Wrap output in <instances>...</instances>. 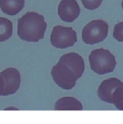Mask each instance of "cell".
I'll use <instances>...</instances> for the list:
<instances>
[{
	"label": "cell",
	"instance_id": "obj_15",
	"mask_svg": "<svg viewBox=\"0 0 123 124\" xmlns=\"http://www.w3.org/2000/svg\"><path fill=\"white\" fill-rule=\"evenodd\" d=\"M113 37L118 42H123V22L117 23L114 26Z\"/></svg>",
	"mask_w": 123,
	"mask_h": 124
},
{
	"label": "cell",
	"instance_id": "obj_12",
	"mask_svg": "<svg viewBox=\"0 0 123 124\" xmlns=\"http://www.w3.org/2000/svg\"><path fill=\"white\" fill-rule=\"evenodd\" d=\"M12 28V23L10 20L0 17V42L6 41L11 37Z\"/></svg>",
	"mask_w": 123,
	"mask_h": 124
},
{
	"label": "cell",
	"instance_id": "obj_5",
	"mask_svg": "<svg viewBox=\"0 0 123 124\" xmlns=\"http://www.w3.org/2000/svg\"><path fill=\"white\" fill-rule=\"evenodd\" d=\"M51 74L54 82L64 90L72 89L78 80L72 69L59 62L52 67Z\"/></svg>",
	"mask_w": 123,
	"mask_h": 124
},
{
	"label": "cell",
	"instance_id": "obj_10",
	"mask_svg": "<svg viewBox=\"0 0 123 124\" xmlns=\"http://www.w3.org/2000/svg\"><path fill=\"white\" fill-rule=\"evenodd\" d=\"M56 111H82L81 102L73 97H64L57 100L55 104Z\"/></svg>",
	"mask_w": 123,
	"mask_h": 124
},
{
	"label": "cell",
	"instance_id": "obj_11",
	"mask_svg": "<svg viewBox=\"0 0 123 124\" xmlns=\"http://www.w3.org/2000/svg\"><path fill=\"white\" fill-rule=\"evenodd\" d=\"M25 5V0H0V8L3 13L14 16L19 13Z\"/></svg>",
	"mask_w": 123,
	"mask_h": 124
},
{
	"label": "cell",
	"instance_id": "obj_1",
	"mask_svg": "<svg viewBox=\"0 0 123 124\" xmlns=\"http://www.w3.org/2000/svg\"><path fill=\"white\" fill-rule=\"evenodd\" d=\"M47 26L43 16L28 12L17 20V35L24 41L38 42L43 39Z\"/></svg>",
	"mask_w": 123,
	"mask_h": 124
},
{
	"label": "cell",
	"instance_id": "obj_9",
	"mask_svg": "<svg viewBox=\"0 0 123 124\" xmlns=\"http://www.w3.org/2000/svg\"><path fill=\"white\" fill-rule=\"evenodd\" d=\"M123 85V83L116 78H110L103 80L98 89V97L102 101L113 104L112 97L115 90Z\"/></svg>",
	"mask_w": 123,
	"mask_h": 124
},
{
	"label": "cell",
	"instance_id": "obj_2",
	"mask_svg": "<svg viewBox=\"0 0 123 124\" xmlns=\"http://www.w3.org/2000/svg\"><path fill=\"white\" fill-rule=\"evenodd\" d=\"M89 61L90 69L98 75L113 72L116 66L115 57L104 48L93 50L89 55Z\"/></svg>",
	"mask_w": 123,
	"mask_h": 124
},
{
	"label": "cell",
	"instance_id": "obj_6",
	"mask_svg": "<svg viewBox=\"0 0 123 124\" xmlns=\"http://www.w3.org/2000/svg\"><path fill=\"white\" fill-rule=\"evenodd\" d=\"M5 81V89L3 96H8L15 94L19 89L21 83L20 72L16 69L7 68L0 72Z\"/></svg>",
	"mask_w": 123,
	"mask_h": 124
},
{
	"label": "cell",
	"instance_id": "obj_4",
	"mask_svg": "<svg viewBox=\"0 0 123 124\" xmlns=\"http://www.w3.org/2000/svg\"><path fill=\"white\" fill-rule=\"evenodd\" d=\"M51 45L56 48L72 47L77 42L76 32L72 27L56 25L53 27L50 38Z\"/></svg>",
	"mask_w": 123,
	"mask_h": 124
},
{
	"label": "cell",
	"instance_id": "obj_17",
	"mask_svg": "<svg viewBox=\"0 0 123 124\" xmlns=\"http://www.w3.org/2000/svg\"><path fill=\"white\" fill-rule=\"evenodd\" d=\"M4 110H19V109L16 108L15 107H8V108H5Z\"/></svg>",
	"mask_w": 123,
	"mask_h": 124
},
{
	"label": "cell",
	"instance_id": "obj_14",
	"mask_svg": "<svg viewBox=\"0 0 123 124\" xmlns=\"http://www.w3.org/2000/svg\"><path fill=\"white\" fill-rule=\"evenodd\" d=\"M84 8L89 10H94L101 6L103 0H81Z\"/></svg>",
	"mask_w": 123,
	"mask_h": 124
},
{
	"label": "cell",
	"instance_id": "obj_18",
	"mask_svg": "<svg viewBox=\"0 0 123 124\" xmlns=\"http://www.w3.org/2000/svg\"><path fill=\"white\" fill-rule=\"evenodd\" d=\"M122 8H123V0L122 2Z\"/></svg>",
	"mask_w": 123,
	"mask_h": 124
},
{
	"label": "cell",
	"instance_id": "obj_16",
	"mask_svg": "<svg viewBox=\"0 0 123 124\" xmlns=\"http://www.w3.org/2000/svg\"><path fill=\"white\" fill-rule=\"evenodd\" d=\"M5 89V81L3 77L0 75V96L2 95Z\"/></svg>",
	"mask_w": 123,
	"mask_h": 124
},
{
	"label": "cell",
	"instance_id": "obj_3",
	"mask_svg": "<svg viewBox=\"0 0 123 124\" xmlns=\"http://www.w3.org/2000/svg\"><path fill=\"white\" fill-rule=\"evenodd\" d=\"M108 24L101 19L88 23L82 30V39L87 45H95L103 42L107 37Z\"/></svg>",
	"mask_w": 123,
	"mask_h": 124
},
{
	"label": "cell",
	"instance_id": "obj_7",
	"mask_svg": "<svg viewBox=\"0 0 123 124\" xmlns=\"http://www.w3.org/2000/svg\"><path fill=\"white\" fill-rule=\"evenodd\" d=\"M57 11L61 20L72 23L79 17L81 8L76 0H61L58 6Z\"/></svg>",
	"mask_w": 123,
	"mask_h": 124
},
{
	"label": "cell",
	"instance_id": "obj_8",
	"mask_svg": "<svg viewBox=\"0 0 123 124\" xmlns=\"http://www.w3.org/2000/svg\"><path fill=\"white\" fill-rule=\"evenodd\" d=\"M58 62L63 63L69 67L78 79L82 77L84 71V61L83 57L76 53L71 52L63 54Z\"/></svg>",
	"mask_w": 123,
	"mask_h": 124
},
{
	"label": "cell",
	"instance_id": "obj_13",
	"mask_svg": "<svg viewBox=\"0 0 123 124\" xmlns=\"http://www.w3.org/2000/svg\"><path fill=\"white\" fill-rule=\"evenodd\" d=\"M113 104L120 111H123V85L115 90L112 97Z\"/></svg>",
	"mask_w": 123,
	"mask_h": 124
}]
</instances>
